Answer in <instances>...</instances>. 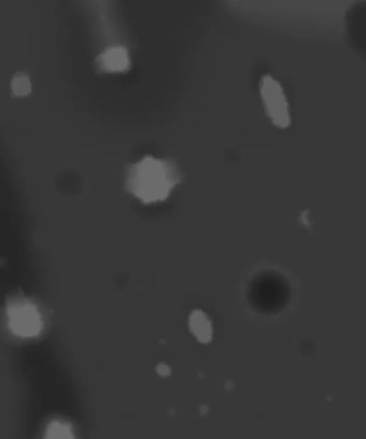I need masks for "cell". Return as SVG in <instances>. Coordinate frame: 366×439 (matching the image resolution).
Wrapping results in <instances>:
<instances>
[{
    "mask_svg": "<svg viewBox=\"0 0 366 439\" xmlns=\"http://www.w3.org/2000/svg\"><path fill=\"white\" fill-rule=\"evenodd\" d=\"M181 182V174L174 161L146 155L126 168V191L143 204L162 202Z\"/></svg>",
    "mask_w": 366,
    "mask_h": 439,
    "instance_id": "1",
    "label": "cell"
},
{
    "mask_svg": "<svg viewBox=\"0 0 366 439\" xmlns=\"http://www.w3.org/2000/svg\"><path fill=\"white\" fill-rule=\"evenodd\" d=\"M6 317L8 327L18 338H34L43 331L42 315L35 304L26 298H11L7 302Z\"/></svg>",
    "mask_w": 366,
    "mask_h": 439,
    "instance_id": "2",
    "label": "cell"
},
{
    "mask_svg": "<svg viewBox=\"0 0 366 439\" xmlns=\"http://www.w3.org/2000/svg\"><path fill=\"white\" fill-rule=\"evenodd\" d=\"M260 93L267 113L274 126L286 129L291 124L289 104L279 82L274 77H262Z\"/></svg>",
    "mask_w": 366,
    "mask_h": 439,
    "instance_id": "3",
    "label": "cell"
},
{
    "mask_svg": "<svg viewBox=\"0 0 366 439\" xmlns=\"http://www.w3.org/2000/svg\"><path fill=\"white\" fill-rule=\"evenodd\" d=\"M99 69L108 73H121L128 71L131 60L128 51L118 46L108 49L97 59Z\"/></svg>",
    "mask_w": 366,
    "mask_h": 439,
    "instance_id": "4",
    "label": "cell"
},
{
    "mask_svg": "<svg viewBox=\"0 0 366 439\" xmlns=\"http://www.w3.org/2000/svg\"><path fill=\"white\" fill-rule=\"evenodd\" d=\"M189 327L200 343H209L212 340L211 323L203 311L200 310L192 311L189 318Z\"/></svg>",
    "mask_w": 366,
    "mask_h": 439,
    "instance_id": "5",
    "label": "cell"
},
{
    "mask_svg": "<svg viewBox=\"0 0 366 439\" xmlns=\"http://www.w3.org/2000/svg\"><path fill=\"white\" fill-rule=\"evenodd\" d=\"M48 438H74L72 426L62 421H52L46 429Z\"/></svg>",
    "mask_w": 366,
    "mask_h": 439,
    "instance_id": "6",
    "label": "cell"
},
{
    "mask_svg": "<svg viewBox=\"0 0 366 439\" xmlns=\"http://www.w3.org/2000/svg\"><path fill=\"white\" fill-rule=\"evenodd\" d=\"M12 91L18 96H26L31 91L30 79L26 74H18L11 82Z\"/></svg>",
    "mask_w": 366,
    "mask_h": 439,
    "instance_id": "7",
    "label": "cell"
},
{
    "mask_svg": "<svg viewBox=\"0 0 366 439\" xmlns=\"http://www.w3.org/2000/svg\"><path fill=\"white\" fill-rule=\"evenodd\" d=\"M156 372L162 377H167L171 374V369L166 364L158 365L157 367H156Z\"/></svg>",
    "mask_w": 366,
    "mask_h": 439,
    "instance_id": "8",
    "label": "cell"
}]
</instances>
